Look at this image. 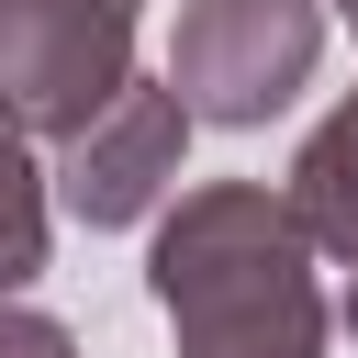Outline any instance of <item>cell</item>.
<instances>
[{"label": "cell", "mask_w": 358, "mask_h": 358, "mask_svg": "<svg viewBox=\"0 0 358 358\" xmlns=\"http://www.w3.org/2000/svg\"><path fill=\"white\" fill-rule=\"evenodd\" d=\"M280 201H291L302 246H324V257H347V268H358V90L302 134V157H291Z\"/></svg>", "instance_id": "5b68a950"}, {"label": "cell", "mask_w": 358, "mask_h": 358, "mask_svg": "<svg viewBox=\"0 0 358 358\" xmlns=\"http://www.w3.org/2000/svg\"><path fill=\"white\" fill-rule=\"evenodd\" d=\"M45 268V168H34V134L0 123V302Z\"/></svg>", "instance_id": "8992f818"}, {"label": "cell", "mask_w": 358, "mask_h": 358, "mask_svg": "<svg viewBox=\"0 0 358 358\" xmlns=\"http://www.w3.org/2000/svg\"><path fill=\"white\" fill-rule=\"evenodd\" d=\"M324 11H336V22H347V34H358V0H324Z\"/></svg>", "instance_id": "9c48e42d"}, {"label": "cell", "mask_w": 358, "mask_h": 358, "mask_svg": "<svg viewBox=\"0 0 358 358\" xmlns=\"http://www.w3.org/2000/svg\"><path fill=\"white\" fill-rule=\"evenodd\" d=\"M134 78V0H0V123L67 145Z\"/></svg>", "instance_id": "3957f363"}, {"label": "cell", "mask_w": 358, "mask_h": 358, "mask_svg": "<svg viewBox=\"0 0 358 358\" xmlns=\"http://www.w3.org/2000/svg\"><path fill=\"white\" fill-rule=\"evenodd\" d=\"M145 291L179 336V358H324V291L291 201L268 179H201L168 201Z\"/></svg>", "instance_id": "6da1fadb"}, {"label": "cell", "mask_w": 358, "mask_h": 358, "mask_svg": "<svg viewBox=\"0 0 358 358\" xmlns=\"http://www.w3.org/2000/svg\"><path fill=\"white\" fill-rule=\"evenodd\" d=\"M336 313H347V336H358V280H347V302H336Z\"/></svg>", "instance_id": "ba28073f"}, {"label": "cell", "mask_w": 358, "mask_h": 358, "mask_svg": "<svg viewBox=\"0 0 358 358\" xmlns=\"http://www.w3.org/2000/svg\"><path fill=\"white\" fill-rule=\"evenodd\" d=\"M324 56V0H179L168 34V90L190 123H268L302 101Z\"/></svg>", "instance_id": "7a4b0ae2"}, {"label": "cell", "mask_w": 358, "mask_h": 358, "mask_svg": "<svg viewBox=\"0 0 358 358\" xmlns=\"http://www.w3.org/2000/svg\"><path fill=\"white\" fill-rule=\"evenodd\" d=\"M0 358H78V336L34 302H0Z\"/></svg>", "instance_id": "52a82bcc"}, {"label": "cell", "mask_w": 358, "mask_h": 358, "mask_svg": "<svg viewBox=\"0 0 358 358\" xmlns=\"http://www.w3.org/2000/svg\"><path fill=\"white\" fill-rule=\"evenodd\" d=\"M179 157H190V112H179V90H168V78H123V90L56 145V201H67V224L123 235V224L168 213Z\"/></svg>", "instance_id": "277c9868"}]
</instances>
